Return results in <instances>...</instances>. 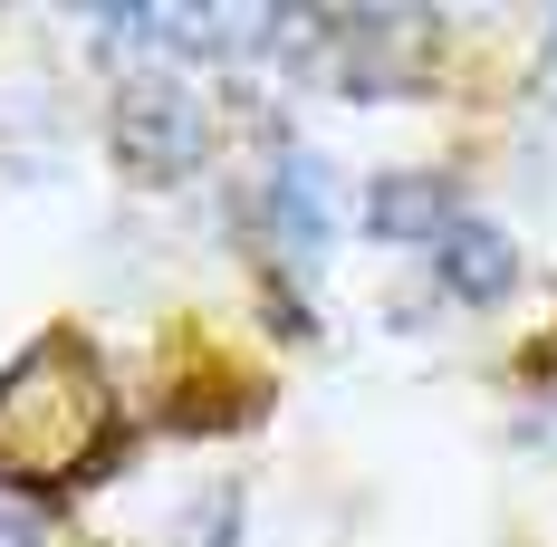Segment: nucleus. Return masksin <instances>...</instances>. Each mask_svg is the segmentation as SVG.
<instances>
[{"label":"nucleus","instance_id":"obj_1","mask_svg":"<svg viewBox=\"0 0 557 547\" xmlns=\"http://www.w3.org/2000/svg\"><path fill=\"white\" fill-rule=\"evenodd\" d=\"M107 384L77 346H39L20 375L0 384V471L10 481H67L97 471L107 451Z\"/></svg>","mask_w":557,"mask_h":547},{"label":"nucleus","instance_id":"obj_2","mask_svg":"<svg viewBox=\"0 0 557 547\" xmlns=\"http://www.w3.org/2000/svg\"><path fill=\"white\" fill-rule=\"evenodd\" d=\"M202 154H212V115H202V97L183 77H135L115 97V164L125 173L183 183V173H202Z\"/></svg>","mask_w":557,"mask_h":547},{"label":"nucleus","instance_id":"obj_3","mask_svg":"<svg viewBox=\"0 0 557 547\" xmlns=\"http://www.w3.org/2000/svg\"><path fill=\"white\" fill-rule=\"evenodd\" d=\"M260 221H270V240L288 250V260H318V250L336 240V183H327V164H318L308 145H278L270 154Z\"/></svg>","mask_w":557,"mask_h":547},{"label":"nucleus","instance_id":"obj_4","mask_svg":"<svg viewBox=\"0 0 557 547\" xmlns=\"http://www.w3.org/2000/svg\"><path fill=\"white\" fill-rule=\"evenodd\" d=\"M433 278H443L461 308H491V298H509V278H519V250H509V231H491V221H451L443 240H433Z\"/></svg>","mask_w":557,"mask_h":547},{"label":"nucleus","instance_id":"obj_5","mask_svg":"<svg viewBox=\"0 0 557 547\" xmlns=\"http://www.w3.org/2000/svg\"><path fill=\"white\" fill-rule=\"evenodd\" d=\"M366 231L375 240H443L451 231V173H385L366 192Z\"/></svg>","mask_w":557,"mask_h":547},{"label":"nucleus","instance_id":"obj_6","mask_svg":"<svg viewBox=\"0 0 557 547\" xmlns=\"http://www.w3.org/2000/svg\"><path fill=\"white\" fill-rule=\"evenodd\" d=\"M0 547H49V509H29V499H0Z\"/></svg>","mask_w":557,"mask_h":547}]
</instances>
